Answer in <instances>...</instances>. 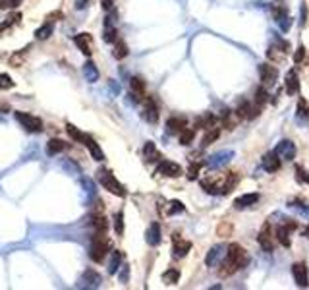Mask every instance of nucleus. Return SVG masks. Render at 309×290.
<instances>
[{"label": "nucleus", "instance_id": "f257e3e1", "mask_svg": "<svg viewBox=\"0 0 309 290\" xmlns=\"http://www.w3.org/2000/svg\"><path fill=\"white\" fill-rule=\"evenodd\" d=\"M247 263H249V258H247V252L240 246V244H230L226 248V256L220 263V275L222 277H228L240 269H244Z\"/></svg>", "mask_w": 309, "mask_h": 290}, {"label": "nucleus", "instance_id": "f03ea898", "mask_svg": "<svg viewBox=\"0 0 309 290\" xmlns=\"http://www.w3.org/2000/svg\"><path fill=\"white\" fill-rule=\"evenodd\" d=\"M110 252V242L106 238V232H95L91 242V250H89V258L97 263H101L103 259L106 258V254Z\"/></svg>", "mask_w": 309, "mask_h": 290}, {"label": "nucleus", "instance_id": "7ed1b4c3", "mask_svg": "<svg viewBox=\"0 0 309 290\" xmlns=\"http://www.w3.org/2000/svg\"><path fill=\"white\" fill-rule=\"evenodd\" d=\"M97 180L101 182V186H103L106 192L114 193V195H118V197H124V195H126V188L116 180V176H114L110 170L101 168V170L97 172Z\"/></svg>", "mask_w": 309, "mask_h": 290}, {"label": "nucleus", "instance_id": "20e7f679", "mask_svg": "<svg viewBox=\"0 0 309 290\" xmlns=\"http://www.w3.org/2000/svg\"><path fill=\"white\" fill-rule=\"evenodd\" d=\"M14 116H16V120L22 124V128H26V132H33V133L43 132V120H41V118L33 116L29 112H22V110H16Z\"/></svg>", "mask_w": 309, "mask_h": 290}, {"label": "nucleus", "instance_id": "39448f33", "mask_svg": "<svg viewBox=\"0 0 309 290\" xmlns=\"http://www.w3.org/2000/svg\"><path fill=\"white\" fill-rule=\"evenodd\" d=\"M224 182H226V174H211V176H205L201 180V188L207 193H222L224 190Z\"/></svg>", "mask_w": 309, "mask_h": 290}, {"label": "nucleus", "instance_id": "423d86ee", "mask_svg": "<svg viewBox=\"0 0 309 290\" xmlns=\"http://www.w3.org/2000/svg\"><path fill=\"white\" fill-rule=\"evenodd\" d=\"M298 228V223L296 221H292V219H282V223L278 225L277 228V240L284 246V248H288L290 246V234L294 232Z\"/></svg>", "mask_w": 309, "mask_h": 290}, {"label": "nucleus", "instance_id": "0eeeda50", "mask_svg": "<svg viewBox=\"0 0 309 290\" xmlns=\"http://www.w3.org/2000/svg\"><path fill=\"white\" fill-rule=\"evenodd\" d=\"M292 275H294V281L298 287L302 289H308L309 287V273H308V265L304 261H296L292 265Z\"/></svg>", "mask_w": 309, "mask_h": 290}, {"label": "nucleus", "instance_id": "6e6552de", "mask_svg": "<svg viewBox=\"0 0 309 290\" xmlns=\"http://www.w3.org/2000/svg\"><path fill=\"white\" fill-rule=\"evenodd\" d=\"M259 246L265 250V252H273L275 250V236H273V226L269 223H265L261 232H259Z\"/></svg>", "mask_w": 309, "mask_h": 290}, {"label": "nucleus", "instance_id": "1a4fd4ad", "mask_svg": "<svg viewBox=\"0 0 309 290\" xmlns=\"http://www.w3.org/2000/svg\"><path fill=\"white\" fill-rule=\"evenodd\" d=\"M259 78H261V83L265 87H271L275 85L278 79V70L271 64H261L259 66Z\"/></svg>", "mask_w": 309, "mask_h": 290}, {"label": "nucleus", "instance_id": "9d476101", "mask_svg": "<svg viewBox=\"0 0 309 290\" xmlns=\"http://www.w3.org/2000/svg\"><path fill=\"white\" fill-rule=\"evenodd\" d=\"M143 118L149 122V124H156L158 122V105L153 97H145V103H143Z\"/></svg>", "mask_w": 309, "mask_h": 290}, {"label": "nucleus", "instance_id": "9b49d317", "mask_svg": "<svg viewBox=\"0 0 309 290\" xmlns=\"http://www.w3.org/2000/svg\"><path fill=\"white\" fill-rule=\"evenodd\" d=\"M275 153H277L282 161H294V157H296V145H294V141H290V139H282L277 145Z\"/></svg>", "mask_w": 309, "mask_h": 290}, {"label": "nucleus", "instance_id": "f8f14e48", "mask_svg": "<svg viewBox=\"0 0 309 290\" xmlns=\"http://www.w3.org/2000/svg\"><path fill=\"white\" fill-rule=\"evenodd\" d=\"M232 159H234V151H218V153L211 155V157L207 159V166H209V168H222V166H226Z\"/></svg>", "mask_w": 309, "mask_h": 290}, {"label": "nucleus", "instance_id": "ddd939ff", "mask_svg": "<svg viewBox=\"0 0 309 290\" xmlns=\"http://www.w3.org/2000/svg\"><path fill=\"white\" fill-rule=\"evenodd\" d=\"M156 174H162L166 178H178L182 174V166L172 161H160V164L156 166Z\"/></svg>", "mask_w": 309, "mask_h": 290}, {"label": "nucleus", "instance_id": "4468645a", "mask_svg": "<svg viewBox=\"0 0 309 290\" xmlns=\"http://www.w3.org/2000/svg\"><path fill=\"white\" fill-rule=\"evenodd\" d=\"M189 250H191V242H189V240L180 238L178 234L172 236V254H174L176 258H184V256H187Z\"/></svg>", "mask_w": 309, "mask_h": 290}, {"label": "nucleus", "instance_id": "2eb2a0df", "mask_svg": "<svg viewBox=\"0 0 309 290\" xmlns=\"http://www.w3.org/2000/svg\"><path fill=\"white\" fill-rule=\"evenodd\" d=\"M76 45H77V49L85 54V56H91L93 54V37L89 33H79V35H76Z\"/></svg>", "mask_w": 309, "mask_h": 290}, {"label": "nucleus", "instance_id": "dca6fc26", "mask_svg": "<svg viewBox=\"0 0 309 290\" xmlns=\"http://www.w3.org/2000/svg\"><path fill=\"white\" fill-rule=\"evenodd\" d=\"M81 143L89 149V153H91V157L95 159V161H99V162L104 161V153H103V149L99 147V143L93 139L89 133H85V135H83V141H81Z\"/></svg>", "mask_w": 309, "mask_h": 290}, {"label": "nucleus", "instance_id": "f3484780", "mask_svg": "<svg viewBox=\"0 0 309 290\" xmlns=\"http://www.w3.org/2000/svg\"><path fill=\"white\" fill-rule=\"evenodd\" d=\"M242 118H247V120H251V118H257L259 116V112H261V106L257 105V103H242L240 105V108L236 110Z\"/></svg>", "mask_w": 309, "mask_h": 290}, {"label": "nucleus", "instance_id": "a211bd4d", "mask_svg": "<svg viewBox=\"0 0 309 290\" xmlns=\"http://www.w3.org/2000/svg\"><path fill=\"white\" fill-rule=\"evenodd\" d=\"M226 256V248L224 246H213L205 258V263L207 267H215V265H220V259Z\"/></svg>", "mask_w": 309, "mask_h": 290}, {"label": "nucleus", "instance_id": "6ab92c4d", "mask_svg": "<svg viewBox=\"0 0 309 290\" xmlns=\"http://www.w3.org/2000/svg\"><path fill=\"white\" fill-rule=\"evenodd\" d=\"M286 93L288 95H296L298 93V89H300V78H298V72L296 70H290L288 74H286Z\"/></svg>", "mask_w": 309, "mask_h": 290}, {"label": "nucleus", "instance_id": "aec40b11", "mask_svg": "<svg viewBox=\"0 0 309 290\" xmlns=\"http://www.w3.org/2000/svg\"><path fill=\"white\" fill-rule=\"evenodd\" d=\"M259 201V193H244L240 197L234 199V207L236 209H246V207H251Z\"/></svg>", "mask_w": 309, "mask_h": 290}, {"label": "nucleus", "instance_id": "412c9836", "mask_svg": "<svg viewBox=\"0 0 309 290\" xmlns=\"http://www.w3.org/2000/svg\"><path fill=\"white\" fill-rule=\"evenodd\" d=\"M81 287H85V289H97L99 285H101V277H99V273L97 271H93V269H87L85 273H83V277H81Z\"/></svg>", "mask_w": 309, "mask_h": 290}, {"label": "nucleus", "instance_id": "4be33fe9", "mask_svg": "<svg viewBox=\"0 0 309 290\" xmlns=\"http://www.w3.org/2000/svg\"><path fill=\"white\" fill-rule=\"evenodd\" d=\"M166 128H168L170 133H182L187 128V120L182 118V116H172V118H168Z\"/></svg>", "mask_w": 309, "mask_h": 290}, {"label": "nucleus", "instance_id": "5701e85b", "mask_svg": "<svg viewBox=\"0 0 309 290\" xmlns=\"http://www.w3.org/2000/svg\"><path fill=\"white\" fill-rule=\"evenodd\" d=\"M129 87H131V97L135 101H141L143 95H145V83L141 78H131L129 79Z\"/></svg>", "mask_w": 309, "mask_h": 290}, {"label": "nucleus", "instance_id": "b1692460", "mask_svg": "<svg viewBox=\"0 0 309 290\" xmlns=\"http://www.w3.org/2000/svg\"><path fill=\"white\" fill-rule=\"evenodd\" d=\"M145 242H147L149 246H158V244H160V226H158V223H153V225L147 228V232H145Z\"/></svg>", "mask_w": 309, "mask_h": 290}, {"label": "nucleus", "instance_id": "393cba45", "mask_svg": "<svg viewBox=\"0 0 309 290\" xmlns=\"http://www.w3.org/2000/svg\"><path fill=\"white\" fill-rule=\"evenodd\" d=\"M103 39H104V43H116L118 41V31L112 26V18L104 20V35H103Z\"/></svg>", "mask_w": 309, "mask_h": 290}, {"label": "nucleus", "instance_id": "a878e982", "mask_svg": "<svg viewBox=\"0 0 309 290\" xmlns=\"http://www.w3.org/2000/svg\"><path fill=\"white\" fill-rule=\"evenodd\" d=\"M263 166H265L267 172H277L278 168H280V157H278L277 153H267L263 157Z\"/></svg>", "mask_w": 309, "mask_h": 290}, {"label": "nucleus", "instance_id": "bb28decb", "mask_svg": "<svg viewBox=\"0 0 309 290\" xmlns=\"http://www.w3.org/2000/svg\"><path fill=\"white\" fill-rule=\"evenodd\" d=\"M143 159L147 162H154L160 159V153H158V149L154 147L153 141H147V143L143 145Z\"/></svg>", "mask_w": 309, "mask_h": 290}, {"label": "nucleus", "instance_id": "cd10ccee", "mask_svg": "<svg viewBox=\"0 0 309 290\" xmlns=\"http://www.w3.org/2000/svg\"><path fill=\"white\" fill-rule=\"evenodd\" d=\"M122 252H118V250H114L112 254H110V261H108V273L110 275H116L118 273V269L122 267Z\"/></svg>", "mask_w": 309, "mask_h": 290}, {"label": "nucleus", "instance_id": "c85d7f7f", "mask_svg": "<svg viewBox=\"0 0 309 290\" xmlns=\"http://www.w3.org/2000/svg\"><path fill=\"white\" fill-rule=\"evenodd\" d=\"M83 78H85V81H89V83H95V81L99 79V70H97L95 62L87 60V62L83 64Z\"/></svg>", "mask_w": 309, "mask_h": 290}, {"label": "nucleus", "instance_id": "c756f323", "mask_svg": "<svg viewBox=\"0 0 309 290\" xmlns=\"http://www.w3.org/2000/svg\"><path fill=\"white\" fill-rule=\"evenodd\" d=\"M218 137H220V128L213 126V128H209L207 132H205V135H203V139H201V145H203V147H207V145L215 143Z\"/></svg>", "mask_w": 309, "mask_h": 290}, {"label": "nucleus", "instance_id": "7c9ffc66", "mask_svg": "<svg viewBox=\"0 0 309 290\" xmlns=\"http://www.w3.org/2000/svg\"><path fill=\"white\" fill-rule=\"evenodd\" d=\"M180 281V271L178 269H168V271H164V275H162V283L166 285V287H172V285H176Z\"/></svg>", "mask_w": 309, "mask_h": 290}, {"label": "nucleus", "instance_id": "2f4dec72", "mask_svg": "<svg viewBox=\"0 0 309 290\" xmlns=\"http://www.w3.org/2000/svg\"><path fill=\"white\" fill-rule=\"evenodd\" d=\"M52 29H54V26H52V22H45L37 31H35V39H39V41H45V39H49L51 35H52Z\"/></svg>", "mask_w": 309, "mask_h": 290}, {"label": "nucleus", "instance_id": "473e14b6", "mask_svg": "<svg viewBox=\"0 0 309 290\" xmlns=\"http://www.w3.org/2000/svg\"><path fill=\"white\" fill-rule=\"evenodd\" d=\"M64 149H66V143H64L62 139H58V137H52V139L47 143V153H49V155H56V153H60Z\"/></svg>", "mask_w": 309, "mask_h": 290}, {"label": "nucleus", "instance_id": "72a5a7b5", "mask_svg": "<svg viewBox=\"0 0 309 290\" xmlns=\"http://www.w3.org/2000/svg\"><path fill=\"white\" fill-rule=\"evenodd\" d=\"M112 56L116 58V60H124L126 56H128V45L124 43V41H116L114 43V47H112Z\"/></svg>", "mask_w": 309, "mask_h": 290}, {"label": "nucleus", "instance_id": "f704fd0d", "mask_svg": "<svg viewBox=\"0 0 309 290\" xmlns=\"http://www.w3.org/2000/svg\"><path fill=\"white\" fill-rule=\"evenodd\" d=\"M238 112H230V110H226L224 114H222V124H224V128L226 130H232L236 128V124H238Z\"/></svg>", "mask_w": 309, "mask_h": 290}, {"label": "nucleus", "instance_id": "c9c22d12", "mask_svg": "<svg viewBox=\"0 0 309 290\" xmlns=\"http://www.w3.org/2000/svg\"><path fill=\"white\" fill-rule=\"evenodd\" d=\"M288 205H290L292 209H298L304 217H308L309 219V203L308 201H304V199H290Z\"/></svg>", "mask_w": 309, "mask_h": 290}, {"label": "nucleus", "instance_id": "e433bc0d", "mask_svg": "<svg viewBox=\"0 0 309 290\" xmlns=\"http://www.w3.org/2000/svg\"><path fill=\"white\" fill-rule=\"evenodd\" d=\"M240 182V174L238 172H228L226 174V182H224V190H222V193H228L236 184Z\"/></svg>", "mask_w": 309, "mask_h": 290}, {"label": "nucleus", "instance_id": "4c0bfd02", "mask_svg": "<svg viewBox=\"0 0 309 290\" xmlns=\"http://www.w3.org/2000/svg\"><path fill=\"white\" fill-rule=\"evenodd\" d=\"M20 20H22V14H20V12H16V14H10V16H8V18H6V20L0 24V33H4L6 29H8V27H12L14 24H18Z\"/></svg>", "mask_w": 309, "mask_h": 290}, {"label": "nucleus", "instance_id": "58836bf2", "mask_svg": "<svg viewBox=\"0 0 309 290\" xmlns=\"http://www.w3.org/2000/svg\"><path fill=\"white\" fill-rule=\"evenodd\" d=\"M66 132H68V135H70L74 141H79V143L83 141V135H85V133H83L81 130L76 128L74 124H66Z\"/></svg>", "mask_w": 309, "mask_h": 290}, {"label": "nucleus", "instance_id": "ea45409f", "mask_svg": "<svg viewBox=\"0 0 309 290\" xmlns=\"http://www.w3.org/2000/svg\"><path fill=\"white\" fill-rule=\"evenodd\" d=\"M201 168H203L201 162L193 161L189 166H187V178H189V180H195V178L199 176V170H201Z\"/></svg>", "mask_w": 309, "mask_h": 290}, {"label": "nucleus", "instance_id": "a19ab883", "mask_svg": "<svg viewBox=\"0 0 309 290\" xmlns=\"http://www.w3.org/2000/svg\"><path fill=\"white\" fill-rule=\"evenodd\" d=\"M184 211H185V207L182 201L174 199V201L168 203V215H178V213H184Z\"/></svg>", "mask_w": 309, "mask_h": 290}, {"label": "nucleus", "instance_id": "79ce46f5", "mask_svg": "<svg viewBox=\"0 0 309 290\" xmlns=\"http://www.w3.org/2000/svg\"><path fill=\"white\" fill-rule=\"evenodd\" d=\"M193 137H195V128L193 130L185 128L184 132L180 133V143H182V145H189V143L193 141Z\"/></svg>", "mask_w": 309, "mask_h": 290}, {"label": "nucleus", "instance_id": "37998d69", "mask_svg": "<svg viewBox=\"0 0 309 290\" xmlns=\"http://www.w3.org/2000/svg\"><path fill=\"white\" fill-rule=\"evenodd\" d=\"M114 232H116L118 236H122L124 234V213L122 211H118V213L114 215Z\"/></svg>", "mask_w": 309, "mask_h": 290}, {"label": "nucleus", "instance_id": "c03bdc74", "mask_svg": "<svg viewBox=\"0 0 309 290\" xmlns=\"http://www.w3.org/2000/svg\"><path fill=\"white\" fill-rule=\"evenodd\" d=\"M267 99H269L267 89H265V87H259V89H257V93H255V103H257L259 106H263V105L267 103Z\"/></svg>", "mask_w": 309, "mask_h": 290}, {"label": "nucleus", "instance_id": "a18cd8bd", "mask_svg": "<svg viewBox=\"0 0 309 290\" xmlns=\"http://www.w3.org/2000/svg\"><path fill=\"white\" fill-rule=\"evenodd\" d=\"M296 180L298 182H304V184H309V172L302 166H296Z\"/></svg>", "mask_w": 309, "mask_h": 290}, {"label": "nucleus", "instance_id": "49530a36", "mask_svg": "<svg viewBox=\"0 0 309 290\" xmlns=\"http://www.w3.org/2000/svg\"><path fill=\"white\" fill-rule=\"evenodd\" d=\"M14 87V81L8 74H0V89H12Z\"/></svg>", "mask_w": 309, "mask_h": 290}, {"label": "nucleus", "instance_id": "de8ad7c7", "mask_svg": "<svg viewBox=\"0 0 309 290\" xmlns=\"http://www.w3.org/2000/svg\"><path fill=\"white\" fill-rule=\"evenodd\" d=\"M298 116H300V118H308L309 116L308 103H306L304 99H300V105H298Z\"/></svg>", "mask_w": 309, "mask_h": 290}, {"label": "nucleus", "instance_id": "09e8293b", "mask_svg": "<svg viewBox=\"0 0 309 290\" xmlns=\"http://www.w3.org/2000/svg\"><path fill=\"white\" fill-rule=\"evenodd\" d=\"M22 0H0V10H8V8H16L20 6Z\"/></svg>", "mask_w": 309, "mask_h": 290}, {"label": "nucleus", "instance_id": "8fccbe9b", "mask_svg": "<svg viewBox=\"0 0 309 290\" xmlns=\"http://www.w3.org/2000/svg\"><path fill=\"white\" fill-rule=\"evenodd\" d=\"M24 58H26V51H22L20 54H14V56L10 58V64H12V66H22Z\"/></svg>", "mask_w": 309, "mask_h": 290}, {"label": "nucleus", "instance_id": "3c124183", "mask_svg": "<svg viewBox=\"0 0 309 290\" xmlns=\"http://www.w3.org/2000/svg\"><path fill=\"white\" fill-rule=\"evenodd\" d=\"M304 56H306V49H304V47H298V51L294 53V62L300 64V62L304 60Z\"/></svg>", "mask_w": 309, "mask_h": 290}, {"label": "nucleus", "instance_id": "603ef678", "mask_svg": "<svg viewBox=\"0 0 309 290\" xmlns=\"http://www.w3.org/2000/svg\"><path fill=\"white\" fill-rule=\"evenodd\" d=\"M230 232H232V225L230 223L218 226V236H230Z\"/></svg>", "mask_w": 309, "mask_h": 290}, {"label": "nucleus", "instance_id": "864d4df0", "mask_svg": "<svg viewBox=\"0 0 309 290\" xmlns=\"http://www.w3.org/2000/svg\"><path fill=\"white\" fill-rule=\"evenodd\" d=\"M128 279H129V267H128V265H122V273H120V281H122V283H128Z\"/></svg>", "mask_w": 309, "mask_h": 290}, {"label": "nucleus", "instance_id": "5fc2aeb1", "mask_svg": "<svg viewBox=\"0 0 309 290\" xmlns=\"http://www.w3.org/2000/svg\"><path fill=\"white\" fill-rule=\"evenodd\" d=\"M89 0H76V10H85Z\"/></svg>", "mask_w": 309, "mask_h": 290}, {"label": "nucleus", "instance_id": "6e6d98bb", "mask_svg": "<svg viewBox=\"0 0 309 290\" xmlns=\"http://www.w3.org/2000/svg\"><path fill=\"white\" fill-rule=\"evenodd\" d=\"M112 4H114V0H101V6L104 10H112Z\"/></svg>", "mask_w": 309, "mask_h": 290}, {"label": "nucleus", "instance_id": "4d7b16f0", "mask_svg": "<svg viewBox=\"0 0 309 290\" xmlns=\"http://www.w3.org/2000/svg\"><path fill=\"white\" fill-rule=\"evenodd\" d=\"M302 234H304L306 238H309V226H308V228H304V232H302Z\"/></svg>", "mask_w": 309, "mask_h": 290}]
</instances>
